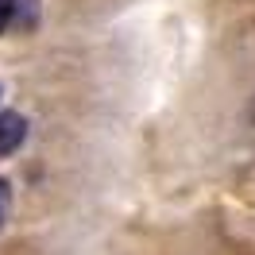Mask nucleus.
Returning a JSON list of instances; mask_svg holds the SVG:
<instances>
[{"label":"nucleus","mask_w":255,"mask_h":255,"mask_svg":"<svg viewBox=\"0 0 255 255\" xmlns=\"http://www.w3.org/2000/svg\"><path fill=\"white\" fill-rule=\"evenodd\" d=\"M27 135V120L19 112H0V155H12Z\"/></svg>","instance_id":"1"},{"label":"nucleus","mask_w":255,"mask_h":255,"mask_svg":"<svg viewBox=\"0 0 255 255\" xmlns=\"http://www.w3.org/2000/svg\"><path fill=\"white\" fill-rule=\"evenodd\" d=\"M12 12H16V0H0V31L8 27V19H12Z\"/></svg>","instance_id":"2"},{"label":"nucleus","mask_w":255,"mask_h":255,"mask_svg":"<svg viewBox=\"0 0 255 255\" xmlns=\"http://www.w3.org/2000/svg\"><path fill=\"white\" fill-rule=\"evenodd\" d=\"M4 213H8V182L0 178V221H4Z\"/></svg>","instance_id":"3"}]
</instances>
